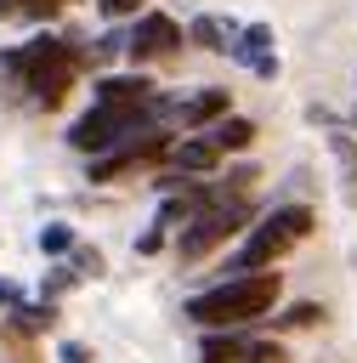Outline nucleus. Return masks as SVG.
<instances>
[{
    "mask_svg": "<svg viewBox=\"0 0 357 363\" xmlns=\"http://www.w3.org/2000/svg\"><path fill=\"white\" fill-rule=\"evenodd\" d=\"M278 289H283L278 272H232V278H221L215 289H198L181 312H187L198 329H244V323H255V318L272 312Z\"/></svg>",
    "mask_w": 357,
    "mask_h": 363,
    "instance_id": "nucleus-1",
    "label": "nucleus"
},
{
    "mask_svg": "<svg viewBox=\"0 0 357 363\" xmlns=\"http://www.w3.org/2000/svg\"><path fill=\"white\" fill-rule=\"evenodd\" d=\"M0 68L17 79V91H28V102L57 108L74 91V79H79V51L62 45V40H51V34H40V40L17 45V51H6Z\"/></svg>",
    "mask_w": 357,
    "mask_h": 363,
    "instance_id": "nucleus-2",
    "label": "nucleus"
},
{
    "mask_svg": "<svg viewBox=\"0 0 357 363\" xmlns=\"http://www.w3.org/2000/svg\"><path fill=\"white\" fill-rule=\"evenodd\" d=\"M312 210L306 204H278V210H266V216H255L249 221V233H244V244H238V255H232V272H266L283 250H295L306 233H312Z\"/></svg>",
    "mask_w": 357,
    "mask_h": 363,
    "instance_id": "nucleus-3",
    "label": "nucleus"
},
{
    "mask_svg": "<svg viewBox=\"0 0 357 363\" xmlns=\"http://www.w3.org/2000/svg\"><path fill=\"white\" fill-rule=\"evenodd\" d=\"M142 130H159L147 108L91 102V113H79V119L68 125V142H74L79 153H91V159H96V153H108V147H119V142H130V136H142Z\"/></svg>",
    "mask_w": 357,
    "mask_h": 363,
    "instance_id": "nucleus-4",
    "label": "nucleus"
},
{
    "mask_svg": "<svg viewBox=\"0 0 357 363\" xmlns=\"http://www.w3.org/2000/svg\"><path fill=\"white\" fill-rule=\"evenodd\" d=\"M249 221H255V204H249V199H221V204L198 210L193 221H181V233H176V255H181V261H204L215 244H227V238L244 233Z\"/></svg>",
    "mask_w": 357,
    "mask_h": 363,
    "instance_id": "nucleus-5",
    "label": "nucleus"
},
{
    "mask_svg": "<svg viewBox=\"0 0 357 363\" xmlns=\"http://www.w3.org/2000/svg\"><path fill=\"white\" fill-rule=\"evenodd\" d=\"M176 45H181V23L164 17V11H142V17L130 23V34H125V57H130V62H159V57H170Z\"/></svg>",
    "mask_w": 357,
    "mask_h": 363,
    "instance_id": "nucleus-6",
    "label": "nucleus"
},
{
    "mask_svg": "<svg viewBox=\"0 0 357 363\" xmlns=\"http://www.w3.org/2000/svg\"><path fill=\"white\" fill-rule=\"evenodd\" d=\"M272 45H278V40H272V28H266V23H244L227 57H232V62H244L255 79H272V74H278V51H272Z\"/></svg>",
    "mask_w": 357,
    "mask_h": 363,
    "instance_id": "nucleus-7",
    "label": "nucleus"
},
{
    "mask_svg": "<svg viewBox=\"0 0 357 363\" xmlns=\"http://www.w3.org/2000/svg\"><path fill=\"white\" fill-rule=\"evenodd\" d=\"M159 96V85L147 74H102L91 85V102H113V108H147Z\"/></svg>",
    "mask_w": 357,
    "mask_h": 363,
    "instance_id": "nucleus-8",
    "label": "nucleus"
},
{
    "mask_svg": "<svg viewBox=\"0 0 357 363\" xmlns=\"http://www.w3.org/2000/svg\"><path fill=\"white\" fill-rule=\"evenodd\" d=\"M164 159H170L176 176H210L221 164V147L198 130V136H181V142H164Z\"/></svg>",
    "mask_w": 357,
    "mask_h": 363,
    "instance_id": "nucleus-9",
    "label": "nucleus"
},
{
    "mask_svg": "<svg viewBox=\"0 0 357 363\" xmlns=\"http://www.w3.org/2000/svg\"><path fill=\"white\" fill-rule=\"evenodd\" d=\"M204 136H210L221 153H244V147L255 142V119H244V113H221V119L204 125Z\"/></svg>",
    "mask_w": 357,
    "mask_h": 363,
    "instance_id": "nucleus-10",
    "label": "nucleus"
},
{
    "mask_svg": "<svg viewBox=\"0 0 357 363\" xmlns=\"http://www.w3.org/2000/svg\"><path fill=\"white\" fill-rule=\"evenodd\" d=\"M187 40H193L198 51H232L238 23H227V17H193V23H187Z\"/></svg>",
    "mask_w": 357,
    "mask_h": 363,
    "instance_id": "nucleus-11",
    "label": "nucleus"
},
{
    "mask_svg": "<svg viewBox=\"0 0 357 363\" xmlns=\"http://www.w3.org/2000/svg\"><path fill=\"white\" fill-rule=\"evenodd\" d=\"M244 335H232V329H210L204 335V346H198V357L204 363H244Z\"/></svg>",
    "mask_w": 357,
    "mask_h": 363,
    "instance_id": "nucleus-12",
    "label": "nucleus"
},
{
    "mask_svg": "<svg viewBox=\"0 0 357 363\" xmlns=\"http://www.w3.org/2000/svg\"><path fill=\"white\" fill-rule=\"evenodd\" d=\"M51 323V301L45 306H11V329H23V335H40Z\"/></svg>",
    "mask_w": 357,
    "mask_h": 363,
    "instance_id": "nucleus-13",
    "label": "nucleus"
},
{
    "mask_svg": "<svg viewBox=\"0 0 357 363\" xmlns=\"http://www.w3.org/2000/svg\"><path fill=\"white\" fill-rule=\"evenodd\" d=\"M40 250H45V255H68V250H74V227H62V221L40 227Z\"/></svg>",
    "mask_w": 357,
    "mask_h": 363,
    "instance_id": "nucleus-14",
    "label": "nucleus"
},
{
    "mask_svg": "<svg viewBox=\"0 0 357 363\" xmlns=\"http://www.w3.org/2000/svg\"><path fill=\"white\" fill-rule=\"evenodd\" d=\"M57 6H68V0H0V17H51Z\"/></svg>",
    "mask_w": 357,
    "mask_h": 363,
    "instance_id": "nucleus-15",
    "label": "nucleus"
},
{
    "mask_svg": "<svg viewBox=\"0 0 357 363\" xmlns=\"http://www.w3.org/2000/svg\"><path fill=\"white\" fill-rule=\"evenodd\" d=\"M317 318H323V306H317V301H300V306H289L278 323H283V329H306V323H317Z\"/></svg>",
    "mask_w": 357,
    "mask_h": 363,
    "instance_id": "nucleus-16",
    "label": "nucleus"
},
{
    "mask_svg": "<svg viewBox=\"0 0 357 363\" xmlns=\"http://www.w3.org/2000/svg\"><path fill=\"white\" fill-rule=\"evenodd\" d=\"M244 363H289V357H283L278 340H249V346H244Z\"/></svg>",
    "mask_w": 357,
    "mask_h": 363,
    "instance_id": "nucleus-17",
    "label": "nucleus"
},
{
    "mask_svg": "<svg viewBox=\"0 0 357 363\" xmlns=\"http://www.w3.org/2000/svg\"><path fill=\"white\" fill-rule=\"evenodd\" d=\"M74 278H79V272H68V267H51V278L40 284V295H45V301H57L62 289H74Z\"/></svg>",
    "mask_w": 357,
    "mask_h": 363,
    "instance_id": "nucleus-18",
    "label": "nucleus"
},
{
    "mask_svg": "<svg viewBox=\"0 0 357 363\" xmlns=\"http://www.w3.org/2000/svg\"><path fill=\"white\" fill-rule=\"evenodd\" d=\"M57 363H91V346H79V340H62V346H57Z\"/></svg>",
    "mask_w": 357,
    "mask_h": 363,
    "instance_id": "nucleus-19",
    "label": "nucleus"
},
{
    "mask_svg": "<svg viewBox=\"0 0 357 363\" xmlns=\"http://www.w3.org/2000/svg\"><path fill=\"white\" fill-rule=\"evenodd\" d=\"M74 267H79V278H85V272L96 278V272H102V255H96V250H74Z\"/></svg>",
    "mask_w": 357,
    "mask_h": 363,
    "instance_id": "nucleus-20",
    "label": "nucleus"
},
{
    "mask_svg": "<svg viewBox=\"0 0 357 363\" xmlns=\"http://www.w3.org/2000/svg\"><path fill=\"white\" fill-rule=\"evenodd\" d=\"M102 17H136V0H96Z\"/></svg>",
    "mask_w": 357,
    "mask_h": 363,
    "instance_id": "nucleus-21",
    "label": "nucleus"
},
{
    "mask_svg": "<svg viewBox=\"0 0 357 363\" xmlns=\"http://www.w3.org/2000/svg\"><path fill=\"white\" fill-rule=\"evenodd\" d=\"M91 51H96V57H119V51H125V34H102Z\"/></svg>",
    "mask_w": 357,
    "mask_h": 363,
    "instance_id": "nucleus-22",
    "label": "nucleus"
},
{
    "mask_svg": "<svg viewBox=\"0 0 357 363\" xmlns=\"http://www.w3.org/2000/svg\"><path fill=\"white\" fill-rule=\"evenodd\" d=\"M153 250H164V233H159V227H147V233L136 238V255H153Z\"/></svg>",
    "mask_w": 357,
    "mask_h": 363,
    "instance_id": "nucleus-23",
    "label": "nucleus"
},
{
    "mask_svg": "<svg viewBox=\"0 0 357 363\" xmlns=\"http://www.w3.org/2000/svg\"><path fill=\"white\" fill-rule=\"evenodd\" d=\"M0 306H17V284L11 278H0Z\"/></svg>",
    "mask_w": 357,
    "mask_h": 363,
    "instance_id": "nucleus-24",
    "label": "nucleus"
}]
</instances>
